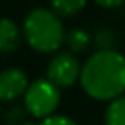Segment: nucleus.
I'll return each instance as SVG.
<instances>
[{
    "label": "nucleus",
    "mask_w": 125,
    "mask_h": 125,
    "mask_svg": "<svg viewBox=\"0 0 125 125\" xmlns=\"http://www.w3.org/2000/svg\"><path fill=\"white\" fill-rule=\"evenodd\" d=\"M81 84L94 99H113L125 91V58L113 50L93 55L81 70Z\"/></svg>",
    "instance_id": "1"
},
{
    "label": "nucleus",
    "mask_w": 125,
    "mask_h": 125,
    "mask_svg": "<svg viewBox=\"0 0 125 125\" xmlns=\"http://www.w3.org/2000/svg\"><path fill=\"white\" fill-rule=\"evenodd\" d=\"M24 33L31 48L41 53L55 52L65 38L60 19L46 9H36L26 17Z\"/></svg>",
    "instance_id": "2"
},
{
    "label": "nucleus",
    "mask_w": 125,
    "mask_h": 125,
    "mask_svg": "<svg viewBox=\"0 0 125 125\" xmlns=\"http://www.w3.org/2000/svg\"><path fill=\"white\" fill-rule=\"evenodd\" d=\"M60 103L58 86L50 79H38L26 89V110L34 118H45L52 115Z\"/></svg>",
    "instance_id": "3"
},
{
    "label": "nucleus",
    "mask_w": 125,
    "mask_h": 125,
    "mask_svg": "<svg viewBox=\"0 0 125 125\" xmlns=\"http://www.w3.org/2000/svg\"><path fill=\"white\" fill-rule=\"evenodd\" d=\"M81 65L75 57L69 53H62L55 57L48 65V79L55 82L58 87L72 86L81 77Z\"/></svg>",
    "instance_id": "4"
},
{
    "label": "nucleus",
    "mask_w": 125,
    "mask_h": 125,
    "mask_svg": "<svg viewBox=\"0 0 125 125\" xmlns=\"http://www.w3.org/2000/svg\"><path fill=\"white\" fill-rule=\"evenodd\" d=\"M28 89V77L19 69H7L0 74V101H10L24 94Z\"/></svg>",
    "instance_id": "5"
},
{
    "label": "nucleus",
    "mask_w": 125,
    "mask_h": 125,
    "mask_svg": "<svg viewBox=\"0 0 125 125\" xmlns=\"http://www.w3.org/2000/svg\"><path fill=\"white\" fill-rule=\"evenodd\" d=\"M21 43V31L10 19H0V53H10Z\"/></svg>",
    "instance_id": "6"
},
{
    "label": "nucleus",
    "mask_w": 125,
    "mask_h": 125,
    "mask_svg": "<svg viewBox=\"0 0 125 125\" xmlns=\"http://www.w3.org/2000/svg\"><path fill=\"white\" fill-rule=\"evenodd\" d=\"M104 120L110 125H125V98H113V101L106 108Z\"/></svg>",
    "instance_id": "7"
},
{
    "label": "nucleus",
    "mask_w": 125,
    "mask_h": 125,
    "mask_svg": "<svg viewBox=\"0 0 125 125\" xmlns=\"http://www.w3.org/2000/svg\"><path fill=\"white\" fill-rule=\"evenodd\" d=\"M53 9L62 14V16H74L75 12H79L84 5L86 0H52Z\"/></svg>",
    "instance_id": "8"
},
{
    "label": "nucleus",
    "mask_w": 125,
    "mask_h": 125,
    "mask_svg": "<svg viewBox=\"0 0 125 125\" xmlns=\"http://www.w3.org/2000/svg\"><path fill=\"white\" fill-rule=\"evenodd\" d=\"M67 43L74 52H82L91 43V36L84 29H74L67 34Z\"/></svg>",
    "instance_id": "9"
},
{
    "label": "nucleus",
    "mask_w": 125,
    "mask_h": 125,
    "mask_svg": "<svg viewBox=\"0 0 125 125\" xmlns=\"http://www.w3.org/2000/svg\"><path fill=\"white\" fill-rule=\"evenodd\" d=\"M96 43L101 50H111L115 45V34L110 29H101L96 34Z\"/></svg>",
    "instance_id": "10"
},
{
    "label": "nucleus",
    "mask_w": 125,
    "mask_h": 125,
    "mask_svg": "<svg viewBox=\"0 0 125 125\" xmlns=\"http://www.w3.org/2000/svg\"><path fill=\"white\" fill-rule=\"evenodd\" d=\"M41 122H43V123H65V125H67V123H69V125L74 123V122H72L70 118H67V116H55V115H53V116L48 115V116L41 118Z\"/></svg>",
    "instance_id": "11"
},
{
    "label": "nucleus",
    "mask_w": 125,
    "mask_h": 125,
    "mask_svg": "<svg viewBox=\"0 0 125 125\" xmlns=\"http://www.w3.org/2000/svg\"><path fill=\"white\" fill-rule=\"evenodd\" d=\"M96 2L99 5H103V7H118V5H122L125 2V0H96Z\"/></svg>",
    "instance_id": "12"
}]
</instances>
